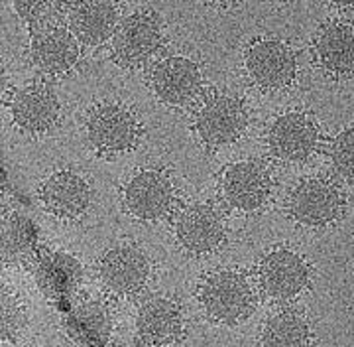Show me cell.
Returning <instances> with one entry per match:
<instances>
[{"instance_id":"1","label":"cell","mask_w":354,"mask_h":347,"mask_svg":"<svg viewBox=\"0 0 354 347\" xmlns=\"http://www.w3.org/2000/svg\"><path fill=\"white\" fill-rule=\"evenodd\" d=\"M203 314L221 326H236L256 310V290L248 274L232 267H221L205 274L197 288Z\"/></svg>"},{"instance_id":"2","label":"cell","mask_w":354,"mask_h":347,"mask_svg":"<svg viewBox=\"0 0 354 347\" xmlns=\"http://www.w3.org/2000/svg\"><path fill=\"white\" fill-rule=\"evenodd\" d=\"M250 127V113L242 99L225 91H209L193 111V130L209 148L239 142Z\"/></svg>"},{"instance_id":"3","label":"cell","mask_w":354,"mask_h":347,"mask_svg":"<svg viewBox=\"0 0 354 347\" xmlns=\"http://www.w3.org/2000/svg\"><path fill=\"white\" fill-rule=\"evenodd\" d=\"M179 193L171 174L162 168H144L122 188V207L140 223H160L177 209Z\"/></svg>"},{"instance_id":"4","label":"cell","mask_w":354,"mask_h":347,"mask_svg":"<svg viewBox=\"0 0 354 347\" xmlns=\"http://www.w3.org/2000/svg\"><path fill=\"white\" fill-rule=\"evenodd\" d=\"M142 123L138 115L122 103L95 105L85 118V134L88 146L99 156L127 154L138 146L142 139Z\"/></svg>"},{"instance_id":"5","label":"cell","mask_w":354,"mask_h":347,"mask_svg":"<svg viewBox=\"0 0 354 347\" xmlns=\"http://www.w3.org/2000/svg\"><path fill=\"white\" fill-rule=\"evenodd\" d=\"M286 209L291 221L301 227H329L342 217L346 195L337 180L329 176H311L293 186Z\"/></svg>"},{"instance_id":"6","label":"cell","mask_w":354,"mask_h":347,"mask_svg":"<svg viewBox=\"0 0 354 347\" xmlns=\"http://www.w3.org/2000/svg\"><path fill=\"white\" fill-rule=\"evenodd\" d=\"M165 44L164 20L153 10H136L120 20L111 38L114 64L124 69H138L150 64Z\"/></svg>"},{"instance_id":"7","label":"cell","mask_w":354,"mask_h":347,"mask_svg":"<svg viewBox=\"0 0 354 347\" xmlns=\"http://www.w3.org/2000/svg\"><path fill=\"white\" fill-rule=\"evenodd\" d=\"M256 283L268 300L278 304L293 302L311 284V265L297 251L276 247L260 258Z\"/></svg>"},{"instance_id":"8","label":"cell","mask_w":354,"mask_h":347,"mask_svg":"<svg viewBox=\"0 0 354 347\" xmlns=\"http://www.w3.org/2000/svg\"><path fill=\"white\" fill-rule=\"evenodd\" d=\"M266 146L270 156L281 164H305L321 148V129L304 111H288L270 123Z\"/></svg>"},{"instance_id":"9","label":"cell","mask_w":354,"mask_h":347,"mask_svg":"<svg viewBox=\"0 0 354 347\" xmlns=\"http://www.w3.org/2000/svg\"><path fill=\"white\" fill-rule=\"evenodd\" d=\"M97 278L113 298H136L152 281V260L134 244H118L99 258Z\"/></svg>"},{"instance_id":"10","label":"cell","mask_w":354,"mask_h":347,"mask_svg":"<svg viewBox=\"0 0 354 347\" xmlns=\"http://www.w3.org/2000/svg\"><path fill=\"white\" fill-rule=\"evenodd\" d=\"M274 180L270 170L258 160L228 164L218 176V199L236 213H254L268 204Z\"/></svg>"},{"instance_id":"11","label":"cell","mask_w":354,"mask_h":347,"mask_svg":"<svg viewBox=\"0 0 354 347\" xmlns=\"http://www.w3.org/2000/svg\"><path fill=\"white\" fill-rule=\"evenodd\" d=\"M174 235L187 255H213L227 241V219L213 204H189L176 213Z\"/></svg>"},{"instance_id":"12","label":"cell","mask_w":354,"mask_h":347,"mask_svg":"<svg viewBox=\"0 0 354 347\" xmlns=\"http://www.w3.org/2000/svg\"><path fill=\"white\" fill-rule=\"evenodd\" d=\"M244 69L258 89L281 91L297 78V55L283 39L258 38L246 48Z\"/></svg>"},{"instance_id":"13","label":"cell","mask_w":354,"mask_h":347,"mask_svg":"<svg viewBox=\"0 0 354 347\" xmlns=\"http://www.w3.org/2000/svg\"><path fill=\"white\" fill-rule=\"evenodd\" d=\"M6 107L16 130L30 136L50 132L59 123L62 115L57 93L46 81H32L24 87L14 89Z\"/></svg>"},{"instance_id":"14","label":"cell","mask_w":354,"mask_h":347,"mask_svg":"<svg viewBox=\"0 0 354 347\" xmlns=\"http://www.w3.org/2000/svg\"><path fill=\"white\" fill-rule=\"evenodd\" d=\"M148 83L158 101L167 107H185L201 95L203 71L185 55H167L152 65Z\"/></svg>"},{"instance_id":"15","label":"cell","mask_w":354,"mask_h":347,"mask_svg":"<svg viewBox=\"0 0 354 347\" xmlns=\"http://www.w3.org/2000/svg\"><path fill=\"white\" fill-rule=\"evenodd\" d=\"M185 314L174 296L146 298L136 312V341L140 346H171L185 337Z\"/></svg>"},{"instance_id":"16","label":"cell","mask_w":354,"mask_h":347,"mask_svg":"<svg viewBox=\"0 0 354 347\" xmlns=\"http://www.w3.org/2000/svg\"><path fill=\"white\" fill-rule=\"evenodd\" d=\"M38 197L51 217L77 221L93 204V188L73 170H57L39 184Z\"/></svg>"},{"instance_id":"17","label":"cell","mask_w":354,"mask_h":347,"mask_svg":"<svg viewBox=\"0 0 354 347\" xmlns=\"http://www.w3.org/2000/svg\"><path fill=\"white\" fill-rule=\"evenodd\" d=\"M30 55L41 75L51 79L64 78L75 69L81 57V42L64 24L41 28L32 32Z\"/></svg>"},{"instance_id":"18","label":"cell","mask_w":354,"mask_h":347,"mask_svg":"<svg viewBox=\"0 0 354 347\" xmlns=\"http://www.w3.org/2000/svg\"><path fill=\"white\" fill-rule=\"evenodd\" d=\"M32 274L38 290L50 302H65L83 283V265L67 251L39 249L32 258Z\"/></svg>"},{"instance_id":"19","label":"cell","mask_w":354,"mask_h":347,"mask_svg":"<svg viewBox=\"0 0 354 347\" xmlns=\"http://www.w3.org/2000/svg\"><path fill=\"white\" fill-rule=\"evenodd\" d=\"M65 337L81 347L106 346L113 341V308L99 298H85L75 302L62 320Z\"/></svg>"},{"instance_id":"20","label":"cell","mask_w":354,"mask_h":347,"mask_svg":"<svg viewBox=\"0 0 354 347\" xmlns=\"http://www.w3.org/2000/svg\"><path fill=\"white\" fill-rule=\"evenodd\" d=\"M65 18L83 46L97 48L114 36L120 24V6L116 0H73Z\"/></svg>"},{"instance_id":"21","label":"cell","mask_w":354,"mask_h":347,"mask_svg":"<svg viewBox=\"0 0 354 347\" xmlns=\"http://www.w3.org/2000/svg\"><path fill=\"white\" fill-rule=\"evenodd\" d=\"M317 67L333 79L354 78V22H329L313 39Z\"/></svg>"},{"instance_id":"22","label":"cell","mask_w":354,"mask_h":347,"mask_svg":"<svg viewBox=\"0 0 354 347\" xmlns=\"http://www.w3.org/2000/svg\"><path fill=\"white\" fill-rule=\"evenodd\" d=\"M313 341V330L304 312L281 308L268 316L260 332V344L266 347H304Z\"/></svg>"},{"instance_id":"23","label":"cell","mask_w":354,"mask_h":347,"mask_svg":"<svg viewBox=\"0 0 354 347\" xmlns=\"http://www.w3.org/2000/svg\"><path fill=\"white\" fill-rule=\"evenodd\" d=\"M38 225L24 213L8 211L2 217V260L4 265H24L38 253Z\"/></svg>"},{"instance_id":"24","label":"cell","mask_w":354,"mask_h":347,"mask_svg":"<svg viewBox=\"0 0 354 347\" xmlns=\"http://www.w3.org/2000/svg\"><path fill=\"white\" fill-rule=\"evenodd\" d=\"M69 4V0H12L16 14L26 26L32 28V32L62 24L59 16L67 14Z\"/></svg>"},{"instance_id":"25","label":"cell","mask_w":354,"mask_h":347,"mask_svg":"<svg viewBox=\"0 0 354 347\" xmlns=\"http://www.w3.org/2000/svg\"><path fill=\"white\" fill-rule=\"evenodd\" d=\"M28 326V312L24 300L10 288H2V318H0V341L16 344Z\"/></svg>"},{"instance_id":"26","label":"cell","mask_w":354,"mask_h":347,"mask_svg":"<svg viewBox=\"0 0 354 347\" xmlns=\"http://www.w3.org/2000/svg\"><path fill=\"white\" fill-rule=\"evenodd\" d=\"M333 172L342 180L354 181V125L342 129L329 146Z\"/></svg>"},{"instance_id":"27","label":"cell","mask_w":354,"mask_h":347,"mask_svg":"<svg viewBox=\"0 0 354 347\" xmlns=\"http://www.w3.org/2000/svg\"><path fill=\"white\" fill-rule=\"evenodd\" d=\"M333 6H339V8H348V6H354V0H327Z\"/></svg>"},{"instance_id":"28","label":"cell","mask_w":354,"mask_h":347,"mask_svg":"<svg viewBox=\"0 0 354 347\" xmlns=\"http://www.w3.org/2000/svg\"><path fill=\"white\" fill-rule=\"evenodd\" d=\"M205 2L215 4V6H230V4H234V2H239V0H205Z\"/></svg>"}]
</instances>
